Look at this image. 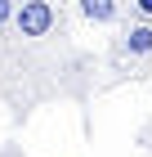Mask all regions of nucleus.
I'll use <instances>...</instances> for the list:
<instances>
[{
	"instance_id": "obj_1",
	"label": "nucleus",
	"mask_w": 152,
	"mask_h": 157,
	"mask_svg": "<svg viewBox=\"0 0 152 157\" xmlns=\"http://www.w3.org/2000/svg\"><path fill=\"white\" fill-rule=\"evenodd\" d=\"M13 27H18V36H49V27H54V5L49 0H23V5H13Z\"/></svg>"
},
{
	"instance_id": "obj_2",
	"label": "nucleus",
	"mask_w": 152,
	"mask_h": 157,
	"mask_svg": "<svg viewBox=\"0 0 152 157\" xmlns=\"http://www.w3.org/2000/svg\"><path fill=\"white\" fill-rule=\"evenodd\" d=\"M125 54H152V27L148 23L125 27Z\"/></svg>"
},
{
	"instance_id": "obj_3",
	"label": "nucleus",
	"mask_w": 152,
	"mask_h": 157,
	"mask_svg": "<svg viewBox=\"0 0 152 157\" xmlns=\"http://www.w3.org/2000/svg\"><path fill=\"white\" fill-rule=\"evenodd\" d=\"M76 5L90 23H112L117 18V0H76Z\"/></svg>"
},
{
	"instance_id": "obj_4",
	"label": "nucleus",
	"mask_w": 152,
	"mask_h": 157,
	"mask_svg": "<svg viewBox=\"0 0 152 157\" xmlns=\"http://www.w3.org/2000/svg\"><path fill=\"white\" fill-rule=\"evenodd\" d=\"M9 18H13V0H0V27L9 23Z\"/></svg>"
},
{
	"instance_id": "obj_5",
	"label": "nucleus",
	"mask_w": 152,
	"mask_h": 157,
	"mask_svg": "<svg viewBox=\"0 0 152 157\" xmlns=\"http://www.w3.org/2000/svg\"><path fill=\"white\" fill-rule=\"evenodd\" d=\"M134 5V13H143V18H152V0H130Z\"/></svg>"
}]
</instances>
